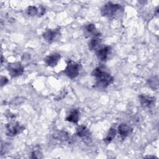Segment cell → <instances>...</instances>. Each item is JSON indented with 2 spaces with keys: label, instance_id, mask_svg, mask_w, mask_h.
I'll list each match as a JSON object with an SVG mask.
<instances>
[{
  "label": "cell",
  "instance_id": "cell-1",
  "mask_svg": "<svg viewBox=\"0 0 159 159\" xmlns=\"http://www.w3.org/2000/svg\"><path fill=\"white\" fill-rule=\"evenodd\" d=\"M92 76L96 80V85L99 88L105 89L114 81L108 68L104 66L96 67L92 72Z\"/></svg>",
  "mask_w": 159,
  "mask_h": 159
},
{
  "label": "cell",
  "instance_id": "cell-2",
  "mask_svg": "<svg viewBox=\"0 0 159 159\" xmlns=\"http://www.w3.org/2000/svg\"><path fill=\"white\" fill-rule=\"evenodd\" d=\"M120 10H122V6L120 4L108 2L102 7L101 13L102 16L111 18L114 17Z\"/></svg>",
  "mask_w": 159,
  "mask_h": 159
},
{
  "label": "cell",
  "instance_id": "cell-3",
  "mask_svg": "<svg viewBox=\"0 0 159 159\" xmlns=\"http://www.w3.org/2000/svg\"><path fill=\"white\" fill-rule=\"evenodd\" d=\"M80 71V65L73 60H69L63 73L69 78L73 79L78 76Z\"/></svg>",
  "mask_w": 159,
  "mask_h": 159
},
{
  "label": "cell",
  "instance_id": "cell-4",
  "mask_svg": "<svg viewBox=\"0 0 159 159\" xmlns=\"http://www.w3.org/2000/svg\"><path fill=\"white\" fill-rule=\"evenodd\" d=\"M6 135L9 137L16 136L24 130V127L17 122H9L6 125Z\"/></svg>",
  "mask_w": 159,
  "mask_h": 159
},
{
  "label": "cell",
  "instance_id": "cell-5",
  "mask_svg": "<svg viewBox=\"0 0 159 159\" xmlns=\"http://www.w3.org/2000/svg\"><path fill=\"white\" fill-rule=\"evenodd\" d=\"M7 69L9 75L12 77H17L24 73V67L19 62H14L9 63Z\"/></svg>",
  "mask_w": 159,
  "mask_h": 159
},
{
  "label": "cell",
  "instance_id": "cell-6",
  "mask_svg": "<svg viewBox=\"0 0 159 159\" xmlns=\"http://www.w3.org/2000/svg\"><path fill=\"white\" fill-rule=\"evenodd\" d=\"M60 35V32L58 29H48L43 34V39L48 43H52L56 41Z\"/></svg>",
  "mask_w": 159,
  "mask_h": 159
},
{
  "label": "cell",
  "instance_id": "cell-7",
  "mask_svg": "<svg viewBox=\"0 0 159 159\" xmlns=\"http://www.w3.org/2000/svg\"><path fill=\"white\" fill-rule=\"evenodd\" d=\"M140 102L142 106L145 109H151L154 107L155 104V98L145 94H141L139 96Z\"/></svg>",
  "mask_w": 159,
  "mask_h": 159
},
{
  "label": "cell",
  "instance_id": "cell-8",
  "mask_svg": "<svg viewBox=\"0 0 159 159\" xmlns=\"http://www.w3.org/2000/svg\"><path fill=\"white\" fill-rule=\"evenodd\" d=\"M61 58V55L58 53H53L47 56L44 58V61L46 65L50 67L55 66Z\"/></svg>",
  "mask_w": 159,
  "mask_h": 159
},
{
  "label": "cell",
  "instance_id": "cell-9",
  "mask_svg": "<svg viewBox=\"0 0 159 159\" xmlns=\"http://www.w3.org/2000/svg\"><path fill=\"white\" fill-rule=\"evenodd\" d=\"M132 129L126 123H122L118 127V133L122 139H125L132 132Z\"/></svg>",
  "mask_w": 159,
  "mask_h": 159
},
{
  "label": "cell",
  "instance_id": "cell-10",
  "mask_svg": "<svg viewBox=\"0 0 159 159\" xmlns=\"http://www.w3.org/2000/svg\"><path fill=\"white\" fill-rule=\"evenodd\" d=\"M111 51V47L110 46H106L97 50L96 56L101 61H106L108 58Z\"/></svg>",
  "mask_w": 159,
  "mask_h": 159
},
{
  "label": "cell",
  "instance_id": "cell-11",
  "mask_svg": "<svg viewBox=\"0 0 159 159\" xmlns=\"http://www.w3.org/2000/svg\"><path fill=\"white\" fill-rule=\"evenodd\" d=\"M76 135L83 140H88L91 135L89 129L84 125H80L76 128Z\"/></svg>",
  "mask_w": 159,
  "mask_h": 159
},
{
  "label": "cell",
  "instance_id": "cell-12",
  "mask_svg": "<svg viewBox=\"0 0 159 159\" xmlns=\"http://www.w3.org/2000/svg\"><path fill=\"white\" fill-rule=\"evenodd\" d=\"M99 34V33L97 31L96 26L93 24H89L85 25L84 29V35L86 37H94Z\"/></svg>",
  "mask_w": 159,
  "mask_h": 159
},
{
  "label": "cell",
  "instance_id": "cell-13",
  "mask_svg": "<svg viewBox=\"0 0 159 159\" xmlns=\"http://www.w3.org/2000/svg\"><path fill=\"white\" fill-rule=\"evenodd\" d=\"M80 111L78 109H73L66 117V120L73 124H77L80 119Z\"/></svg>",
  "mask_w": 159,
  "mask_h": 159
},
{
  "label": "cell",
  "instance_id": "cell-14",
  "mask_svg": "<svg viewBox=\"0 0 159 159\" xmlns=\"http://www.w3.org/2000/svg\"><path fill=\"white\" fill-rule=\"evenodd\" d=\"M100 36L101 35L99 34L93 37L92 39L90 40L88 43V47L90 50H97L99 47L101 43V39L100 38Z\"/></svg>",
  "mask_w": 159,
  "mask_h": 159
},
{
  "label": "cell",
  "instance_id": "cell-15",
  "mask_svg": "<svg viewBox=\"0 0 159 159\" xmlns=\"http://www.w3.org/2000/svg\"><path fill=\"white\" fill-rule=\"evenodd\" d=\"M116 130L115 128L114 127H111L109 130L108 131V133L106 135V137L104 139V142L106 144H109V143H111L112 140L115 138L116 137Z\"/></svg>",
  "mask_w": 159,
  "mask_h": 159
},
{
  "label": "cell",
  "instance_id": "cell-16",
  "mask_svg": "<svg viewBox=\"0 0 159 159\" xmlns=\"http://www.w3.org/2000/svg\"><path fill=\"white\" fill-rule=\"evenodd\" d=\"M148 85L153 90H157L158 88V79L157 76L153 77L148 80Z\"/></svg>",
  "mask_w": 159,
  "mask_h": 159
},
{
  "label": "cell",
  "instance_id": "cell-17",
  "mask_svg": "<svg viewBox=\"0 0 159 159\" xmlns=\"http://www.w3.org/2000/svg\"><path fill=\"white\" fill-rule=\"evenodd\" d=\"M39 9L34 6H29L27 9V14L30 16H34L39 14Z\"/></svg>",
  "mask_w": 159,
  "mask_h": 159
},
{
  "label": "cell",
  "instance_id": "cell-18",
  "mask_svg": "<svg viewBox=\"0 0 159 159\" xmlns=\"http://www.w3.org/2000/svg\"><path fill=\"white\" fill-rule=\"evenodd\" d=\"M31 158H42V153L40 148L34 149L31 153Z\"/></svg>",
  "mask_w": 159,
  "mask_h": 159
},
{
  "label": "cell",
  "instance_id": "cell-19",
  "mask_svg": "<svg viewBox=\"0 0 159 159\" xmlns=\"http://www.w3.org/2000/svg\"><path fill=\"white\" fill-rule=\"evenodd\" d=\"M22 98L21 97H19V98H16L15 99H12L11 101V104H14V105H18L20 104V103H22L24 101V99H21Z\"/></svg>",
  "mask_w": 159,
  "mask_h": 159
},
{
  "label": "cell",
  "instance_id": "cell-20",
  "mask_svg": "<svg viewBox=\"0 0 159 159\" xmlns=\"http://www.w3.org/2000/svg\"><path fill=\"white\" fill-rule=\"evenodd\" d=\"M1 86H3L4 84H6L7 82H8V80L6 77L5 76H1Z\"/></svg>",
  "mask_w": 159,
  "mask_h": 159
}]
</instances>
